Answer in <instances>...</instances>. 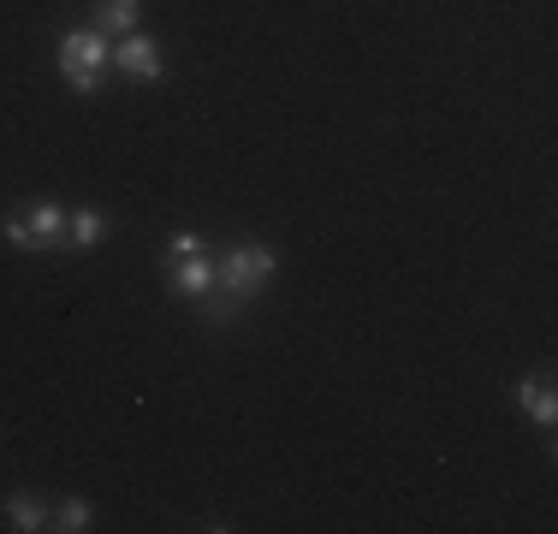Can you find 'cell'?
Segmentation results:
<instances>
[{
	"mask_svg": "<svg viewBox=\"0 0 558 534\" xmlns=\"http://www.w3.org/2000/svg\"><path fill=\"white\" fill-rule=\"evenodd\" d=\"M208 286H215V262H208V256L172 262V291H179V298H203Z\"/></svg>",
	"mask_w": 558,
	"mask_h": 534,
	"instance_id": "5b68a950",
	"label": "cell"
},
{
	"mask_svg": "<svg viewBox=\"0 0 558 534\" xmlns=\"http://www.w3.org/2000/svg\"><path fill=\"white\" fill-rule=\"evenodd\" d=\"M101 238H108V214H96V208L65 214V244H72V250H96Z\"/></svg>",
	"mask_w": 558,
	"mask_h": 534,
	"instance_id": "8992f818",
	"label": "cell"
},
{
	"mask_svg": "<svg viewBox=\"0 0 558 534\" xmlns=\"http://www.w3.org/2000/svg\"><path fill=\"white\" fill-rule=\"evenodd\" d=\"M511 398H517V410H529V416H535L541 427L558 422V392L547 386V374H529V380H517Z\"/></svg>",
	"mask_w": 558,
	"mask_h": 534,
	"instance_id": "277c9868",
	"label": "cell"
},
{
	"mask_svg": "<svg viewBox=\"0 0 558 534\" xmlns=\"http://www.w3.org/2000/svg\"><path fill=\"white\" fill-rule=\"evenodd\" d=\"M108 65H113V48H108V36H101L96 24L60 36V72H65V84H72V89L101 96V77H108Z\"/></svg>",
	"mask_w": 558,
	"mask_h": 534,
	"instance_id": "6da1fadb",
	"label": "cell"
},
{
	"mask_svg": "<svg viewBox=\"0 0 558 534\" xmlns=\"http://www.w3.org/2000/svg\"><path fill=\"white\" fill-rule=\"evenodd\" d=\"M7 523L19 534H36V529H48V505L31 499V493H12V499H7Z\"/></svg>",
	"mask_w": 558,
	"mask_h": 534,
	"instance_id": "30bf717a",
	"label": "cell"
},
{
	"mask_svg": "<svg viewBox=\"0 0 558 534\" xmlns=\"http://www.w3.org/2000/svg\"><path fill=\"white\" fill-rule=\"evenodd\" d=\"M24 226H31L36 250H54V244H65V214H60L54 203H36L31 214H24Z\"/></svg>",
	"mask_w": 558,
	"mask_h": 534,
	"instance_id": "52a82bcc",
	"label": "cell"
},
{
	"mask_svg": "<svg viewBox=\"0 0 558 534\" xmlns=\"http://www.w3.org/2000/svg\"><path fill=\"white\" fill-rule=\"evenodd\" d=\"M274 267H279V256H274V250H262V244H238L232 256H226V274H220V286H226V291H238V298L250 303V298H256V291L274 279Z\"/></svg>",
	"mask_w": 558,
	"mask_h": 534,
	"instance_id": "7a4b0ae2",
	"label": "cell"
},
{
	"mask_svg": "<svg viewBox=\"0 0 558 534\" xmlns=\"http://www.w3.org/2000/svg\"><path fill=\"white\" fill-rule=\"evenodd\" d=\"M137 19H143V0H101V7H96V31L101 36H108V31L131 36V31H137Z\"/></svg>",
	"mask_w": 558,
	"mask_h": 534,
	"instance_id": "ba28073f",
	"label": "cell"
},
{
	"mask_svg": "<svg viewBox=\"0 0 558 534\" xmlns=\"http://www.w3.org/2000/svg\"><path fill=\"white\" fill-rule=\"evenodd\" d=\"M48 529H60V534H77V529H89V499H60V511L48 517Z\"/></svg>",
	"mask_w": 558,
	"mask_h": 534,
	"instance_id": "8fae6325",
	"label": "cell"
},
{
	"mask_svg": "<svg viewBox=\"0 0 558 534\" xmlns=\"http://www.w3.org/2000/svg\"><path fill=\"white\" fill-rule=\"evenodd\" d=\"M184 256H203V238L196 232H172L167 238V262H184Z\"/></svg>",
	"mask_w": 558,
	"mask_h": 534,
	"instance_id": "7c38bea8",
	"label": "cell"
},
{
	"mask_svg": "<svg viewBox=\"0 0 558 534\" xmlns=\"http://www.w3.org/2000/svg\"><path fill=\"white\" fill-rule=\"evenodd\" d=\"M196 303H203V320H208V327H226V320L244 315V298H238V291H226V286H208Z\"/></svg>",
	"mask_w": 558,
	"mask_h": 534,
	"instance_id": "9c48e42d",
	"label": "cell"
},
{
	"mask_svg": "<svg viewBox=\"0 0 558 534\" xmlns=\"http://www.w3.org/2000/svg\"><path fill=\"white\" fill-rule=\"evenodd\" d=\"M113 65L131 77V84H155V77H161V48H155V36L131 31L125 43L113 48Z\"/></svg>",
	"mask_w": 558,
	"mask_h": 534,
	"instance_id": "3957f363",
	"label": "cell"
}]
</instances>
